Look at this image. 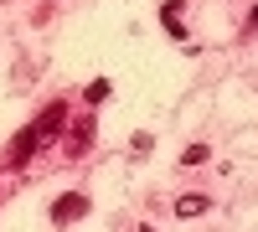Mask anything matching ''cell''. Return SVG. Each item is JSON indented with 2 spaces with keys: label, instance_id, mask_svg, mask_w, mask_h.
I'll return each instance as SVG.
<instances>
[{
  "label": "cell",
  "instance_id": "cell-1",
  "mask_svg": "<svg viewBox=\"0 0 258 232\" xmlns=\"http://www.w3.org/2000/svg\"><path fill=\"white\" fill-rule=\"evenodd\" d=\"M78 217H88V196H83V191L52 201V222H57V227H68V222H78Z\"/></svg>",
  "mask_w": 258,
  "mask_h": 232
},
{
  "label": "cell",
  "instance_id": "cell-7",
  "mask_svg": "<svg viewBox=\"0 0 258 232\" xmlns=\"http://www.w3.org/2000/svg\"><path fill=\"white\" fill-rule=\"evenodd\" d=\"M83 98H88V103H103V98H109V78H93V83H88V93H83Z\"/></svg>",
  "mask_w": 258,
  "mask_h": 232
},
{
  "label": "cell",
  "instance_id": "cell-10",
  "mask_svg": "<svg viewBox=\"0 0 258 232\" xmlns=\"http://www.w3.org/2000/svg\"><path fill=\"white\" fill-rule=\"evenodd\" d=\"M140 232H155V227H140Z\"/></svg>",
  "mask_w": 258,
  "mask_h": 232
},
{
  "label": "cell",
  "instance_id": "cell-6",
  "mask_svg": "<svg viewBox=\"0 0 258 232\" xmlns=\"http://www.w3.org/2000/svg\"><path fill=\"white\" fill-rule=\"evenodd\" d=\"M202 160H212L207 144H186V150H181V165H202Z\"/></svg>",
  "mask_w": 258,
  "mask_h": 232
},
{
  "label": "cell",
  "instance_id": "cell-4",
  "mask_svg": "<svg viewBox=\"0 0 258 232\" xmlns=\"http://www.w3.org/2000/svg\"><path fill=\"white\" fill-rule=\"evenodd\" d=\"M160 21H165V31L176 36V41H186V21H181V0H165V11H160Z\"/></svg>",
  "mask_w": 258,
  "mask_h": 232
},
{
  "label": "cell",
  "instance_id": "cell-2",
  "mask_svg": "<svg viewBox=\"0 0 258 232\" xmlns=\"http://www.w3.org/2000/svg\"><path fill=\"white\" fill-rule=\"evenodd\" d=\"M88 150H93V119L83 114L73 129H68V155H88Z\"/></svg>",
  "mask_w": 258,
  "mask_h": 232
},
{
  "label": "cell",
  "instance_id": "cell-8",
  "mask_svg": "<svg viewBox=\"0 0 258 232\" xmlns=\"http://www.w3.org/2000/svg\"><path fill=\"white\" fill-rule=\"evenodd\" d=\"M150 144H155V139H150V134H145V129H140V134H135V139H129V150H135V155H150Z\"/></svg>",
  "mask_w": 258,
  "mask_h": 232
},
{
  "label": "cell",
  "instance_id": "cell-5",
  "mask_svg": "<svg viewBox=\"0 0 258 232\" xmlns=\"http://www.w3.org/2000/svg\"><path fill=\"white\" fill-rule=\"evenodd\" d=\"M207 206H212V201H207L202 191H197V196H176V217H202Z\"/></svg>",
  "mask_w": 258,
  "mask_h": 232
},
{
  "label": "cell",
  "instance_id": "cell-9",
  "mask_svg": "<svg viewBox=\"0 0 258 232\" xmlns=\"http://www.w3.org/2000/svg\"><path fill=\"white\" fill-rule=\"evenodd\" d=\"M253 26H258V6H253Z\"/></svg>",
  "mask_w": 258,
  "mask_h": 232
},
{
  "label": "cell",
  "instance_id": "cell-3",
  "mask_svg": "<svg viewBox=\"0 0 258 232\" xmlns=\"http://www.w3.org/2000/svg\"><path fill=\"white\" fill-rule=\"evenodd\" d=\"M62 119H68V103H52V109H47V114H41V119L31 124V129H36V139L47 144V139H52V134L62 129Z\"/></svg>",
  "mask_w": 258,
  "mask_h": 232
}]
</instances>
